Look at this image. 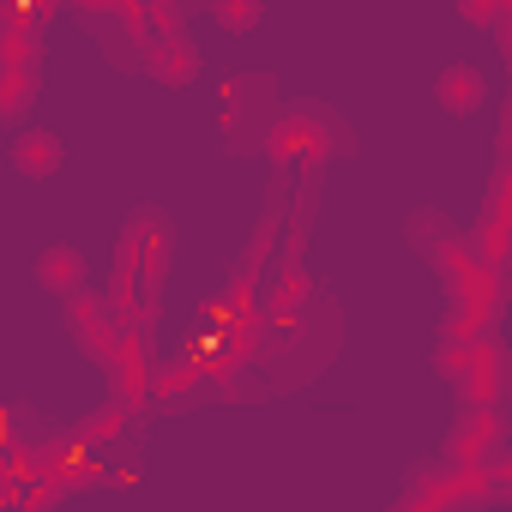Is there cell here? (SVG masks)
Segmentation results:
<instances>
[{
	"label": "cell",
	"instance_id": "1",
	"mask_svg": "<svg viewBox=\"0 0 512 512\" xmlns=\"http://www.w3.org/2000/svg\"><path fill=\"white\" fill-rule=\"evenodd\" d=\"M464 386H470V404H476V410H494V398H500V350H494L488 338H476Z\"/></svg>",
	"mask_w": 512,
	"mask_h": 512
},
{
	"label": "cell",
	"instance_id": "2",
	"mask_svg": "<svg viewBox=\"0 0 512 512\" xmlns=\"http://www.w3.org/2000/svg\"><path fill=\"white\" fill-rule=\"evenodd\" d=\"M37 278H43L49 290H67V296L85 290V266H79V253H67V247H49V253H43V260H37Z\"/></svg>",
	"mask_w": 512,
	"mask_h": 512
},
{
	"label": "cell",
	"instance_id": "3",
	"mask_svg": "<svg viewBox=\"0 0 512 512\" xmlns=\"http://www.w3.org/2000/svg\"><path fill=\"white\" fill-rule=\"evenodd\" d=\"M488 446H494V410H470L464 428H458V440H452V458H476Z\"/></svg>",
	"mask_w": 512,
	"mask_h": 512
},
{
	"label": "cell",
	"instance_id": "4",
	"mask_svg": "<svg viewBox=\"0 0 512 512\" xmlns=\"http://www.w3.org/2000/svg\"><path fill=\"white\" fill-rule=\"evenodd\" d=\"M13 163H19L25 175H49V169L61 163V151H55V139H49V133H31V139H19V145H13Z\"/></svg>",
	"mask_w": 512,
	"mask_h": 512
},
{
	"label": "cell",
	"instance_id": "5",
	"mask_svg": "<svg viewBox=\"0 0 512 512\" xmlns=\"http://www.w3.org/2000/svg\"><path fill=\"white\" fill-rule=\"evenodd\" d=\"M476 97H482V73L452 67V73L440 79V103H446V109H476Z\"/></svg>",
	"mask_w": 512,
	"mask_h": 512
},
{
	"label": "cell",
	"instance_id": "6",
	"mask_svg": "<svg viewBox=\"0 0 512 512\" xmlns=\"http://www.w3.org/2000/svg\"><path fill=\"white\" fill-rule=\"evenodd\" d=\"M151 67H157L163 79H187V73H193V55H187L181 43H157V49H151Z\"/></svg>",
	"mask_w": 512,
	"mask_h": 512
},
{
	"label": "cell",
	"instance_id": "7",
	"mask_svg": "<svg viewBox=\"0 0 512 512\" xmlns=\"http://www.w3.org/2000/svg\"><path fill=\"white\" fill-rule=\"evenodd\" d=\"M31 103V73L25 67H7V115H19Z\"/></svg>",
	"mask_w": 512,
	"mask_h": 512
},
{
	"label": "cell",
	"instance_id": "8",
	"mask_svg": "<svg viewBox=\"0 0 512 512\" xmlns=\"http://www.w3.org/2000/svg\"><path fill=\"white\" fill-rule=\"evenodd\" d=\"M506 151H512V121H506Z\"/></svg>",
	"mask_w": 512,
	"mask_h": 512
}]
</instances>
